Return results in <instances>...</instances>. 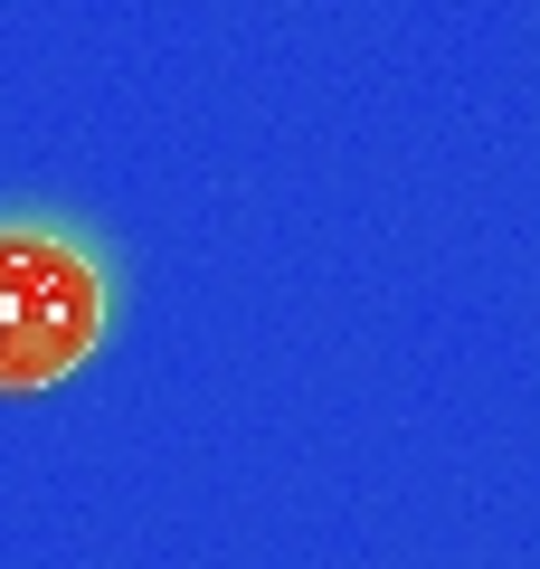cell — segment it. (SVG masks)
<instances>
[{
	"instance_id": "obj_1",
	"label": "cell",
	"mask_w": 540,
	"mask_h": 569,
	"mask_svg": "<svg viewBox=\"0 0 540 569\" xmlns=\"http://www.w3.org/2000/svg\"><path fill=\"white\" fill-rule=\"evenodd\" d=\"M104 342V276L58 228H0V389H48Z\"/></svg>"
}]
</instances>
